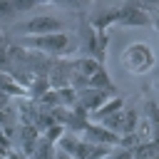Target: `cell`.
I'll list each match as a JSON object with an SVG mask.
<instances>
[{"label":"cell","instance_id":"1","mask_svg":"<svg viewBox=\"0 0 159 159\" xmlns=\"http://www.w3.org/2000/svg\"><path fill=\"white\" fill-rule=\"evenodd\" d=\"M20 47L35 50L42 55H67L72 52V37L67 32H52V35H40V37H22Z\"/></svg>","mask_w":159,"mask_h":159},{"label":"cell","instance_id":"2","mask_svg":"<svg viewBox=\"0 0 159 159\" xmlns=\"http://www.w3.org/2000/svg\"><path fill=\"white\" fill-rule=\"evenodd\" d=\"M119 62L129 75H144L154 67V52L147 42H132L124 47Z\"/></svg>","mask_w":159,"mask_h":159},{"label":"cell","instance_id":"3","mask_svg":"<svg viewBox=\"0 0 159 159\" xmlns=\"http://www.w3.org/2000/svg\"><path fill=\"white\" fill-rule=\"evenodd\" d=\"M17 32H22L25 37H40V35L62 32V20H57L52 15H35V17L20 22L17 25Z\"/></svg>","mask_w":159,"mask_h":159},{"label":"cell","instance_id":"4","mask_svg":"<svg viewBox=\"0 0 159 159\" xmlns=\"http://www.w3.org/2000/svg\"><path fill=\"white\" fill-rule=\"evenodd\" d=\"M149 22H152V17H149L147 5L127 2V5L117 7V25H122V27H144Z\"/></svg>","mask_w":159,"mask_h":159},{"label":"cell","instance_id":"5","mask_svg":"<svg viewBox=\"0 0 159 159\" xmlns=\"http://www.w3.org/2000/svg\"><path fill=\"white\" fill-rule=\"evenodd\" d=\"M114 94L112 92H107V89H94V87H84V89H80L77 92V104L92 117L107 99H112Z\"/></svg>","mask_w":159,"mask_h":159},{"label":"cell","instance_id":"6","mask_svg":"<svg viewBox=\"0 0 159 159\" xmlns=\"http://www.w3.org/2000/svg\"><path fill=\"white\" fill-rule=\"evenodd\" d=\"M82 139L89 142V144H99V147H119V134L104 129L97 122H89L87 124V129L82 132Z\"/></svg>","mask_w":159,"mask_h":159},{"label":"cell","instance_id":"7","mask_svg":"<svg viewBox=\"0 0 159 159\" xmlns=\"http://www.w3.org/2000/svg\"><path fill=\"white\" fill-rule=\"evenodd\" d=\"M0 94H5V97H22V99H27V89H25L22 84H17V82L12 80V75H10V72H2V70H0Z\"/></svg>","mask_w":159,"mask_h":159},{"label":"cell","instance_id":"8","mask_svg":"<svg viewBox=\"0 0 159 159\" xmlns=\"http://www.w3.org/2000/svg\"><path fill=\"white\" fill-rule=\"evenodd\" d=\"M20 139H22V152L25 157H32L37 142H40V132L32 124H20Z\"/></svg>","mask_w":159,"mask_h":159},{"label":"cell","instance_id":"9","mask_svg":"<svg viewBox=\"0 0 159 159\" xmlns=\"http://www.w3.org/2000/svg\"><path fill=\"white\" fill-rule=\"evenodd\" d=\"M99 67H102V62H97V60H92V57L72 60V72H77V75H80V77H84V80H89Z\"/></svg>","mask_w":159,"mask_h":159},{"label":"cell","instance_id":"10","mask_svg":"<svg viewBox=\"0 0 159 159\" xmlns=\"http://www.w3.org/2000/svg\"><path fill=\"white\" fill-rule=\"evenodd\" d=\"M87 87H94V89H107V92H112V94L117 92V89H114V82L109 80V72L104 70V65H102V67H99V70H97V72L87 80Z\"/></svg>","mask_w":159,"mask_h":159},{"label":"cell","instance_id":"11","mask_svg":"<svg viewBox=\"0 0 159 159\" xmlns=\"http://www.w3.org/2000/svg\"><path fill=\"white\" fill-rule=\"evenodd\" d=\"M45 92H50L47 75H37V77H32V82H30V87H27V99L37 104V102H40V97H42Z\"/></svg>","mask_w":159,"mask_h":159},{"label":"cell","instance_id":"12","mask_svg":"<svg viewBox=\"0 0 159 159\" xmlns=\"http://www.w3.org/2000/svg\"><path fill=\"white\" fill-rule=\"evenodd\" d=\"M122 104H124V99L114 94L112 99H107V102H104V104L92 114V119H94V122H102L104 117H109V114H114V112H122Z\"/></svg>","mask_w":159,"mask_h":159},{"label":"cell","instance_id":"13","mask_svg":"<svg viewBox=\"0 0 159 159\" xmlns=\"http://www.w3.org/2000/svg\"><path fill=\"white\" fill-rule=\"evenodd\" d=\"M159 154V142L149 139V142H139L134 149H132V159H152Z\"/></svg>","mask_w":159,"mask_h":159},{"label":"cell","instance_id":"14","mask_svg":"<svg viewBox=\"0 0 159 159\" xmlns=\"http://www.w3.org/2000/svg\"><path fill=\"white\" fill-rule=\"evenodd\" d=\"M137 127H139V112L137 109H127L124 112V119H122V134H134Z\"/></svg>","mask_w":159,"mask_h":159},{"label":"cell","instance_id":"15","mask_svg":"<svg viewBox=\"0 0 159 159\" xmlns=\"http://www.w3.org/2000/svg\"><path fill=\"white\" fill-rule=\"evenodd\" d=\"M122 119H124V112H114V114L104 117V119L97 122V124H102L104 129H109V132H114V134H122Z\"/></svg>","mask_w":159,"mask_h":159},{"label":"cell","instance_id":"16","mask_svg":"<svg viewBox=\"0 0 159 159\" xmlns=\"http://www.w3.org/2000/svg\"><path fill=\"white\" fill-rule=\"evenodd\" d=\"M77 142H80V137H77V134H70V132H65V134L60 137V142H57V149L72 157V154H75V149H77Z\"/></svg>","mask_w":159,"mask_h":159},{"label":"cell","instance_id":"17","mask_svg":"<svg viewBox=\"0 0 159 159\" xmlns=\"http://www.w3.org/2000/svg\"><path fill=\"white\" fill-rule=\"evenodd\" d=\"M55 154H57L55 144H50V142H45V139L40 137V142H37V147H35L32 157H35V159H55Z\"/></svg>","mask_w":159,"mask_h":159},{"label":"cell","instance_id":"18","mask_svg":"<svg viewBox=\"0 0 159 159\" xmlns=\"http://www.w3.org/2000/svg\"><path fill=\"white\" fill-rule=\"evenodd\" d=\"M62 134H65V127H60V124H52V127H50V129H45L40 137H42L45 142H50V144H57Z\"/></svg>","mask_w":159,"mask_h":159},{"label":"cell","instance_id":"19","mask_svg":"<svg viewBox=\"0 0 159 159\" xmlns=\"http://www.w3.org/2000/svg\"><path fill=\"white\" fill-rule=\"evenodd\" d=\"M139 142H142V139H139L137 132H134V134H122V137H119V147H122V149H134Z\"/></svg>","mask_w":159,"mask_h":159},{"label":"cell","instance_id":"20","mask_svg":"<svg viewBox=\"0 0 159 159\" xmlns=\"http://www.w3.org/2000/svg\"><path fill=\"white\" fill-rule=\"evenodd\" d=\"M107 159H132V149H122V147H114L109 152Z\"/></svg>","mask_w":159,"mask_h":159},{"label":"cell","instance_id":"21","mask_svg":"<svg viewBox=\"0 0 159 159\" xmlns=\"http://www.w3.org/2000/svg\"><path fill=\"white\" fill-rule=\"evenodd\" d=\"M12 2L10 0H0V15H12Z\"/></svg>","mask_w":159,"mask_h":159},{"label":"cell","instance_id":"22","mask_svg":"<svg viewBox=\"0 0 159 159\" xmlns=\"http://www.w3.org/2000/svg\"><path fill=\"white\" fill-rule=\"evenodd\" d=\"M10 65V60H7V52H5V47L0 45V67H7Z\"/></svg>","mask_w":159,"mask_h":159},{"label":"cell","instance_id":"23","mask_svg":"<svg viewBox=\"0 0 159 159\" xmlns=\"http://www.w3.org/2000/svg\"><path fill=\"white\" fill-rule=\"evenodd\" d=\"M5 159H22V157H20V154H17V152H12V149H10V152H7V154H5Z\"/></svg>","mask_w":159,"mask_h":159},{"label":"cell","instance_id":"24","mask_svg":"<svg viewBox=\"0 0 159 159\" xmlns=\"http://www.w3.org/2000/svg\"><path fill=\"white\" fill-rule=\"evenodd\" d=\"M55 159H72V157H70V154H65V152H60V149H57V154H55Z\"/></svg>","mask_w":159,"mask_h":159},{"label":"cell","instance_id":"25","mask_svg":"<svg viewBox=\"0 0 159 159\" xmlns=\"http://www.w3.org/2000/svg\"><path fill=\"white\" fill-rule=\"evenodd\" d=\"M152 22H154V27H157V32H159V12H157V15L152 17Z\"/></svg>","mask_w":159,"mask_h":159},{"label":"cell","instance_id":"26","mask_svg":"<svg viewBox=\"0 0 159 159\" xmlns=\"http://www.w3.org/2000/svg\"><path fill=\"white\" fill-rule=\"evenodd\" d=\"M154 102H157V104H159V84H157V99H154Z\"/></svg>","mask_w":159,"mask_h":159},{"label":"cell","instance_id":"27","mask_svg":"<svg viewBox=\"0 0 159 159\" xmlns=\"http://www.w3.org/2000/svg\"><path fill=\"white\" fill-rule=\"evenodd\" d=\"M152 159H159V154H157V157H152Z\"/></svg>","mask_w":159,"mask_h":159}]
</instances>
